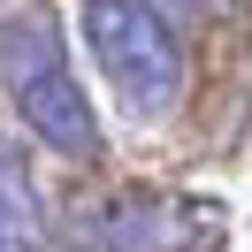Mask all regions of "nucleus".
Returning a JSON list of instances; mask_svg holds the SVG:
<instances>
[{
	"label": "nucleus",
	"instance_id": "5",
	"mask_svg": "<svg viewBox=\"0 0 252 252\" xmlns=\"http://www.w3.org/2000/svg\"><path fill=\"white\" fill-rule=\"evenodd\" d=\"M145 8H160L168 23H221V16H237V0H145Z\"/></svg>",
	"mask_w": 252,
	"mask_h": 252
},
{
	"label": "nucleus",
	"instance_id": "4",
	"mask_svg": "<svg viewBox=\"0 0 252 252\" xmlns=\"http://www.w3.org/2000/svg\"><path fill=\"white\" fill-rule=\"evenodd\" d=\"M0 252H38L31 245V191L16 168H0Z\"/></svg>",
	"mask_w": 252,
	"mask_h": 252
},
{
	"label": "nucleus",
	"instance_id": "1",
	"mask_svg": "<svg viewBox=\"0 0 252 252\" xmlns=\"http://www.w3.org/2000/svg\"><path fill=\"white\" fill-rule=\"evenodd\" d=\"M0 84H8L23 130L46 153H62V160H92L99 153V115L84 99V84L69 77V46H62L46 8H23L0 31Z\"/></svg>",
	"mask_w": 252,
	"mask_h": 252
},
{
	"label": "nucleus",
	"instance_id": "2",
	"mask_svg": "<svg viewBox=\"0 0 252 252\" xmlns=\"http://www.w3.org/2000/svg\"><path fill=\"white\" fill-rule=\"evenodd\" d=\"M84 46L130 115H168L184 92V38L145 0H84Z\"/></svg>",
	"mask_w": 252,
	"mask_h": 252
},
{
	"label": "nucleus",
	"instance_id": "3",
	"mask_svg": "<svg viewBox=\"0 0 252 252\" xmlns=\"http://www.w3.org/2000/svg\"><path fill=\"white\" fill-rule=\"evenodd\" d=\"M191 237L184 206H160V199H115V206H92L84 221V245L99 252H176Z\"/></svg>",
	"mask_w": 252,
	"mask_h": 252
}]
</instances>
